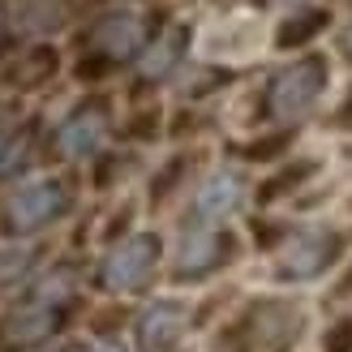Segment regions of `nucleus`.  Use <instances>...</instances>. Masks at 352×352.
<instances>
[{"label":"nucleus","instance_id":"f257e3e1","mask_svg":"<svg viewBox=\"0 0 352 352\" xmlns=\"http://www.w3.org/2000/svg\"><path fill=\"white\" fill-rule=\"evenodd\" d=\"M322 91V65L318 60H301V65H292L288 74H279L275 78V91H271V108L275 116H305L314 108V99H318Z\"/></svg>","mask_w":352,"mask_h":352},{"label":"nucleus","instance_id":"f03ea898","mask_svg":"<svg viewBox=\"0 0 352 352\" xmlns=\"http://www.w3.org/2000/svg\"><path fill=\"white\" fill-rule=\"evenodd\" d=\"M155 254H160V241L155 236H129L125 245H116L103 262V279L112 288H138L155 267Z\"/></svg>","mask_w":352,"mask_h":352},{"label":"nucleus","instance_id":"7ed1b4c3","mask_svg":"<svg viewBox=\"0 0 352 352\" xmlns=\"http://www.w3.org/2000/svg\"><path fill=\"white\" fill-rule=\"evenodd\" d=\"M60 185L56 181H30V185H22L13 193V202H9V215H13V223L17 228H39V223H47L52 215L60 210Z\"/></svg>","mask_w":352,"mask_h":352},{"label":"nucleus","instance_id":"20e7f679","mask_svg":"<svg viewBox=\"0 0 352 352\" xmlns=\"http://www.w3.org/2000/svg\"><path fill=\"white\" fill-rule=\"evenodd\" d=\"M181 327H185V314L176 305H155L138 322V344H142V352H168L181 336Z\"/></svg>","mask_w":352,"mask_h":352},{"label":"nucleus","instance_id":"39448f33","mask_svg":"<svg viewBox=\"0 0 352 352\" xmlns=\"http://www.w3.org/2000/svg\"><path fill=\"white\" fill-rule=\"evenodd\" d=\"M236 206H241V181L228 176V172L210 176V181L198 189V215L202 219H223L228 210H236Z\"/></svg>","mask_w":352,"mask_h":352},{"label":"nucleus","instance_id":"423d86ee","mask_svg":"<svg viewBox=\"0 0 352 352\" xmlns=\"http://www.w3.org/2000/svg\"><path fill=\"white\" fill-rule=\"evenodd\" d=\"M138 39H142V26H138L133 13H108L99 22V43L112 52V56H125V52L138 47Z\"/></svg>","mask_w":352,"mask_h":352},{"label":"nucleus","instance_id":"0eeeda50","mask_svg":"<svg viewBox=\"0 0 352 352\" xmlns=\"http://www.w3.org/2000/svg\"><path fill=\"white\" fill-rule=\"evenodd\" d=\"M99 138H103V120L95 112H78L69 125L60 129V151L65 155H91L99 146Z\"/></svg>","mask_w":352,"mask_h":352},{"label":"nucleus","instance_id":"6e6552de","mask_svg":"<svg viewBox=\"0 0 352 352\" xmlns=\"http://www.w3.org/2000/svg\"><path fill=\"white\" fill-rule=\"evenodd\" d=\"M327 254V241L322 236H301L292 245V250L284 254V271L288 275H309V271H318V262Z\"/></svg>","mask_w":352,"mask_h":352},{"label":"nucleus","instance_id":"1a4fd4ad","mask_svg":"<svg viewBox=\"0 0 352 352\" xmlns=\"http://www.w3.org/2000/svg\"><path fill=\"white\" fill-rule=\"evenodd\" d=\"M215 258V236L206 232V228H198V232H189L185 241H181V271H198V267H206V262Z\"/></svg>","mask_w":352,"mask_h":352},{"label":"nucleus","instance_id":"9d476101","mask_svg":"<svg viewBox=\"0 0 352 352\" xmlns=\"http://www.w3.org/2000/svg\"><path fill=\"white\" fill-rule=\"evenodd\" d=\"M172 39H164L160 47H155V52H146V60H142V69H146V74H164V69L172 65Z\"/></svg>","mask_w":352,"mask_h":352},{"label":"nucleus","instance_id":"9b49d317","mask_svg":"<svg viewBox=\"0 0 352 352\" xmlns=\"http://www.w3.org/2000/svg\"><path fill=\"white\" fill-rule=\"evenodd\" d=\"M86 352H116V348H103V344H99V348H86Z\"/></svg>","mask_w":352,"mask_h":352},{"label":"nucleus","instance_id":"f8f14e48","mask_svg":"<svg viewBox=\"0 0 352 352\" xmlns=\"http://www.w3.org/2000/svg\"><path fill=\"white\" fill-rule=\"evenodd\" d=\"M348 47H352V30H348Z\"/></svg>","mask_w":352,"mask_h":352}]
</instances>
